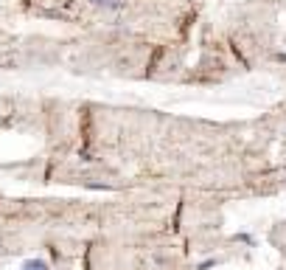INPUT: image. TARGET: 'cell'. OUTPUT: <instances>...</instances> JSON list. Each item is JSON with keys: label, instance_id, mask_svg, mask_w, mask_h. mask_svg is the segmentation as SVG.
<instances>
[{"label": "cell", "instance_id": "1", "mask_svg": "<svg viewBox=\"0 0 286 270\" xmlns=\"http://www.w3.org/2000/svg\"><path fill=\"white\" fill-rule=\"evenodd\" d=\"M95 6H101V9H110V11H118L123 6V0H93Z\"/></svg>", "mask_w": 286, "mask_h": 270}, {"label": "cell", "instance_id": "2", "mask_svg": "<svg viewBox=\"0 0 286 270\" xmlns=\"http://www.w3.org/2000/svg\"><path fill=\"white\" fill-rule=\"evenodd\" d=\"M23 270H48V265H45L42 259H31V262L23 265Z\"/></svg>", "mask_w": 286, "mask_h": 270}]
</instances>
